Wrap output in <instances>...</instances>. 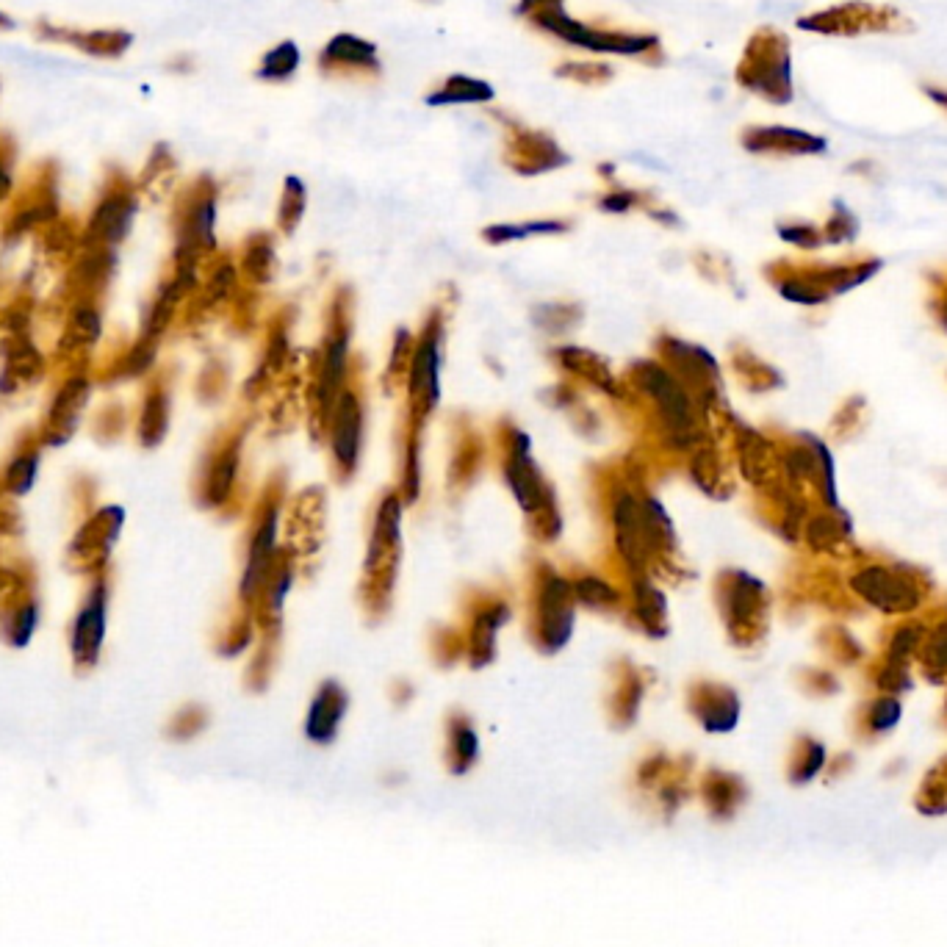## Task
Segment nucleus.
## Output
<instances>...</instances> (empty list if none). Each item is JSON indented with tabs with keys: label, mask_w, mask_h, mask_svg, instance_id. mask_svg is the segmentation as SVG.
<instances>
[{
	"label": "nucleus",
	"mask_w": 947,
	"mask_h": 947,
	"mask_svg": "<svg viewBox=\"0 0 947 947\" xmlns=\"http://www.w3.org/2000/svg\"><path fill=\"white\" fill-rule=\"evenodd\" d=\"M524 23L532 31L549 36L560 45L582 50V53H593V56L635 59L648 64V67H662V61H665L662 39L654 31L582 20V17H574L565 6H552V9L529 14Z\"/></svg>",
	"instance_id": "nucleus-1"
},
{
	"label": "nucleus",
	"mask_w": 947,
	"mask_h": 947,
	"mask_svg": "<svg viewBox=\"0 0 947 947\" xmlns=\"http://www.w3.org/2000/svg\"><path fill=\"white\" fill-rule=\"evenodd\" d=\"M734 78L743 89L765 97L770 103H790L792 78L787 39L776 28H759L748 39Z\"/></svg>",
	"instance_id": "nucleus-2"
},
{
	"label": "nucleus",
	"mask_w": 947,
	"mask_h": 947,
	"mask_svg": "<svg viewBox=\"0 0 947 947\" xmlns=\"http://www.w3.org/2000/svg\"><path fill=\"white\" fill-rule=\"evenodd\" d=\"M493 122L502 128V161L521 178L546 175L568 164V153L563 144L554 139L549 131L532 128L527 122L504 111V108H485Z\"/></svg>",
	"instance_id": "nucleus-3"
},
{
	"label": "nucleus",
	"mask_w": 947,
	"mask_h": 947,
	"mask_svg": "<svg viewBox=\"0 0 947 947\" xmlns=\"http://www.w3.org/2000/svg\"><path fill=\"white\" fill-rule=\"evenodd\" d=\"M316 72L338 84H377L383 78L380 48L366 36L338 31L316 53Z\"/></svg>",
	"instance_id": "nucleus-4"
},
{
	"label": "nucleus",
	"mask_w": 947,
	"mask_h": 947,
	"mask_svg": "<svg viewBox=\"0 0 947 947\" xmlns=\"http://www.w3.org/2000/svg\"><path fill=\"white\" fill-rule=\"evenodd\" d=\"M496 100V89L491 81L466 75V72H452L441 78L424 95V106L430 108H455V106H491Z\"/></svg>",
	"instance_id": "nucleus-5"
},
{
	"label": "nucleus",
	"mask_w": 947,
	"mask_h": 947,
	"mask_svg": "<svg viewBox=\"0 0 947 947\" xmlns=\"http://www.w3.org/2000/svg\"><path fill=\"white\" fill-rule=\"evenodd\" d=\"M740 142H743L748 153H817V150L826 147V142L812 136V133L781 128V125L745 128Z\"/></svg>",
	"instance_id": "nucleus-6"
},
{
	"label": "nucleus",
	"mask_w": 947,
	"mask_h": 947,
	"mask_svg": "<svg viewBox=\"0 0 947 947\" xmlns=\"http://www.w3.org/2000/svg\"><path fill=\"white\" fill-rule=\"evenodd\" d=\"M103 635H106V585L97 582L92 593L86 596L84 610L78 615L75 635H72V651L78 662H95Z\"/></svg>",
	"instance_id": "nucleus-7"
},
{
	"label": "nucleus",
	"mask_w": 947,
	"mask_h": 947,
	"mask_svg": "<svg viewBox=\"0 0 947 947\" xmlns=\"http://www.w3.org/2000/svg\"><path fill=\"white\" fill-rule=\"evenodd\" d=\"M344 712H347V693L336 682H327L313 698L311 712H308V720H305L308 740L319 745L333 743L338 729H341Z\"/></svg>",
	"instance_id": "nucleus-8"
},
{
	"label": "nucleus",
	"mask_w": 947,
	"mask_h": 947,
	"mask_svg": "<svg viewBox=\"0 0 947 947\" xmlns=\"http://www.w3.org/2000/svg\"><path fill=\"white\" fill-rule=\"evenodd\" d=\"M745 798L743 784L732 776H723V773H712L701 781V801L707 806V812L712 820H732L734 812L740 809Z\"/></svg>",
	"instance_id": "nucleus-9"
},
{
	"label": "nucleus",
	"mask_w": 947,
	"mask_h": 947,
	"mask_svg": "<svg viewBox=\"0 0 947 947\" xmlns=\"http://www.w3.org/2000/svg\"><path fill=\"white\" fill-rule=\"evenodd\" d=\"M302 64V50L300 45L294 42V39H283V42H277L272 48L266 50L261 61H258V70H255V78L258 81H264V84H288L297 72H300Z\"/></svg>",
	"instance_id": "nucleus-10"
},
{
	"label": "nucleus",
	"mask_w": 947,
	"mask_h": 947,
	"mask_svg": "<svg viewBox=\"0 0 947 947\" xmlns=\"http://www.w3.org/2000/svg\"><path fill=\"white\" fill-rule=\"evenodd\" d=\"M480 756V740L474 726L463 718L449 723V745H446V768L455 776H466L468 770L477 765Z\"/></svg>",
	"instance_id": "nucleus-11"
},
{
	"label": "nucleus",
	"mask_w": 947,
	"mask_h": 947,
	"mask_svg": "<svg viewBox=\"0 0 947 947\" xmlns=\"http://www.w3.org/2000/svg\"><path fill=\"white\" fill-rule=\"evenodd\" d=\"M358 444H360V410H358V402H355V396L347 394V396H341V405H338L336 441H333V449H336V457L341 466H347V468L355 466V460H358Z\"/></svg>",
	"instance_id": "nucleus-12"
},
{
	"label": "nucleus",
	"mask_w": 947,
	"mask_h": 947,
	"mask_svg": "<svg viewBox=\"0 0 947 947\" xmlns=\"http://www.w3.org/2000/svg\"><path fill=\"white\" fill-rule=\"evenodd\" d=\"M554 78L576 86H607L615 78V67L604 59H565L554 64Z\"/></svg>",
	"instance_id": "nucleus-13"
},
{
	"label": "nucleus",
	"mask_w": 947,
	"mask_h": 947,
	"mask_svg": "<svg viewBox=\"0 0 947 947\" xmlns=\"http://www.w3.org/2000/svg\"><path fill=\"white\" fill-rule=\"evenodd\" d=\"M272 549H275V516L266 521L264 527H261V532H258L255 540H252L250 563H247L244 588H241L244 596H252V593H258V590H261L266 568H269V560H272Z\"/></svg>",
	"instance_id": "nucleus-14"
},
{
	"label": "nucleus",
	"mask_w": 947,
	"mask_h": 947,
	"mask_svg": "<svg viewBox=\"0 0 947 947\" xmlns=\"http://www.w3.org/2000/svg\"><path fill=\"white\" fill-rule=\"evenodd\" d=\"M305 183L297 175H288L283 183V197H280V208H277V222L280 228L291 233V230L300 225L302 214H305Z\"/></svg>",
	"instance_id": "nucleus-15"
},
{
	"label": "nucleus",
	"mask_w": 947,
	"mask_h": 947,
	"mask_svg": "<svg viewBox=\"0 0 947 947\" xmlns=\"http://www.w3.org/2000/svg\"><path fill=\"white\" fill-rule=\"evenodd\" d=\"M563 222H554V219H543V222H527V225H491L485 230V239L493 244H504V241L524 239V236H535V233H563Z\"/></svg>",
	"instance_id": "nucleus-16"
},
{
	"label": "nucleus",
	"mask_w": 947,
	"mask_h": 947,
	"mask_svg": "<svg viewBox=\"0 0 947 947\" xmlns=\"http://www.w3.org/2000/svg\"><path fill=\"white\" fill-rule=\"evenodd\" d=\"M640 203H643V197L632 192V189H610V192L599 197V208L607 211V214H626V211H632Z\"/></svg>",
	"instance_id": "nucleus-17"
},
{
	"label": "nucleus",
	"mask_w": 947,
	"mask_h": 947,
	"mask_svg": "<svg viewBox=\"0 0 947 947\" xmlns=\"http://www.w3.org/2000/svg\"><path fill=\"white\" fill-rule=\"evenodd\" d=\"M36 618H39V612H36V604H23L17 615H14V624H12V643L14 646H25L28 643V637L34 632Z\"/></svg>",
	"instance_id": "nucleus-18"
},
{
	"label": "nucleus",
	"mask_w": 947,
	"mask_h": 947,
	"mask_svg": "<svg viewBox=\"0 0 947 947\" xmlns=\"http://www.w3.org/2000/svg\"><path fill=\"white\" fill-rule=\"evenodd\" d=\"M34 474H36V457L20 460V463L9 471V480H12L14 491H25V488L34 482Z\"/></svg>",
	"instance_id": "nucleus-19"
},
{
	"label": "nucleus",
	"mask_w": 947,
	"mask_h": 947,
	"mask_svg": "<svg viewBox=\"0 0 947 947\" xmlns=\"http://www.w3.org/2000/svg\"><path fill=\"white\" fill-rule=\"evenodd\" d=\"M552 6H565V0H516V17L527 20L529 14L552 9Z\"/></svg>",
	"instance_id": "nucleus-20"
},
{
	"label": "nucleus",
	"mask_w": 947,
	"mask_h": 947,
	"mask_svg": "<svg viewBox=\"0 0 947 947\" xmlns=\"http://www.w3.org/2000/svg\"><path fill=\"white\" fill-rule=\"evenodd\" d=\"M579 593H582V599H588V601L615 599V596H612V590L604 588L601 582H582V585H579Z\"/></svg>",
	"instance_id": "nucleus-21"
},
{
	"label": "nucleus",
	"mask_w": 947,
	"mask_h": 947,
	"mask_svg": "<svg viewBox=\"0 0 947 947\" xmlns=\"http://www.w3.org/2000/svg\"><path fill=\"white\" fill-rule=\"evenodd\" d=\"M931 97H934V100H939V103H945V106H947V95H942V92H931Z\"/></svg>",
	"instance_id": "nucleus-22"
},
{
	"label": "nucleus",
	"mask_w": 947,
	"mask_h": 947,
	"mask_svg": "<svg viewBox=\"0 0 947 947\" xmlns=\"http://www.w3.org/2000/svg\"><path fill=\"white\" fill-rule=\"evenodd\" d=\"M416 3H424V6H435V3H441V0H416Z\"/></svg>",
	"instance_id": "nucleus-23"
}]
</instances>
